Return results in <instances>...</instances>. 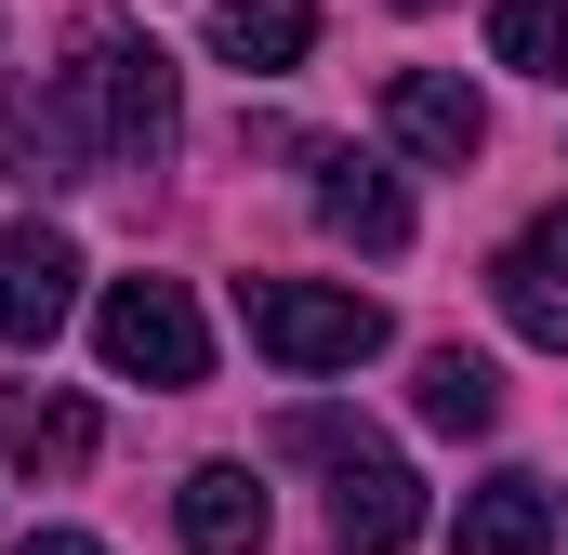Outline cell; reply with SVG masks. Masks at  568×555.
Here are the masks:
<instances>
[{"label": "cell", "instance_id": "obj_5", "mask_svg": "<svg viewBox=\"0 0 568 555\" xmlns=\"http://www.w3.org/2000/svg\"><path fill=\"white\" fill-rule=\"evenodd\" d=\"M0 172H13V185H80V172H106L80 93H67V67H53V80H0Z\"/></svg>", "mask_w": 568, "mask_h": 555}, {"label": "cell", "instance_id": "obj_6", "mask_svg": "<svg viewBox=\"0 0 568 555\" xmlns=\"http://www.w3.org/2000/svg\"><path fill=\"white\" fill-rule=\"evenodd\" d=\"M67 304H80V239L67 225H0V344H53L67 331Z\"/></svg>", "mask_w": 568, "mask_h": 555}, {"label": "cell", "instance_id": "obj_9", "mask_svg": "<svg viewBox=\"0 0 568 555\" xmlns=\"http://www.w3.org/2000/svg\"><path fill=\"white\" fill-rule=\"evenodd\" d=\"M317 212H331V239H357V252H410V199H397V172L357 159V145H317Z\"/></svg>", "mask_w": 568, "mask_h": 555}, {"label": "cell", "instance_id": "obj_17", "mask_svg": "<svg viewBox=\"0 0 568 555\" xmlns=\"http://www.w3.org/2000/svg\"><path fill=\"white\" fill-rule=\"evenodd\" d=\"M397 13H436V0H397Z\"/></svg>", "mask_w": 568, "mask_h": 555}, {"label": "cell", "instance_id": "obj_11", "mask_svg": "<svg viewBox=\"0 0 568 555\" xmlns=\"http://www.w3.org/2000/svg\"><path fill=\"white\" fill-rule=\"evenodd\" d=\"M212 53L252 67V80H278V67L317 53V0H212Z\"/></svg>", "mask_w": 568, "mask_h": 555}, {"label": "cell", "instance_id": "obj_13", "mask_svg": "<svg viewBox=\"0 0 568 555\" xmlns=\"http://www.w3.org/2000/svg\"><path fill=\"white\" fill-rule=\"evenodd\" d=\"M410 411L436 436H489L503 423V371L476 357V344H424V371H410Z\"/></svg>", "mask_w": 568, "mask_h": 555}, {"label": "cell", "instance_id": "obj_1", "mask_svg": "<svg viewBox=\"0 0 568 555\" xmlns=\"http://www.w3.org/2000/svg\"><path fill=\"white\" fill-rule=\"evenodd\" d=\"M67 93H80V120H93V159H106V172H145V159H172V133H185V107H172V53L133 40V27H80Z\"/></svg>", "mask_w": 568, "mask_h": 555}, {"label": "cell", "instance_id": "obj_2", "mask_svg": "<svg viewBox=\"0 0 568 555\" xmlns=\"http://www.w3.org/2000/svg\"><path fill=\"white\" fill-rule=\"evenodd\" d=\"M278 450H304V463H331V529L357 555H397V543H424V476L371 436V423H344V411H291L278 423Z\"/></svg>", "mask_w": 568, "mask_h": 555}, {"label": "cell", "instance_id": "obj_10", "mask_svg": "<svg viewBox=\"0 0 568 555\" xmlns=\"http://www.w3.org/2000/svg\"><path fill=\"white\" fill-rule=\"evenodd\" d=\"M172 529H185V555H265V490H252V463H199V476L172 490Z\"/></svg>", "mask_w": 568, "mask_h": 555}, {"label": "cell", "instance_id": "obj_12", "mask_svg": "<svg viewBox=\"0 0 568 555\" xmlns=\"http://www.w3.org/2000/svg\"><path fill=\"white\" fill-rule=\"evenodd\" d=\"M556 543V490L542 476H489L463 516H449V555H542Z\"/></svg>", "mask_w": 568, "mask_h": 555}, {"label": "cell", "instance_id": "obj_16", "mask_svg": "<svg viewBox=\"0 0 568 555\" xmlns=\"http://www.w3.org/2000/svg\"><path fill=\"white\" fill-rule=\"evenodd\" d=\"M13 555H106V543H80V529H40V543H13Z\"/></svg>", "mask_w": 568, "mask_h": 555}, {"label": "cell", "instance_id": "obj_8", "mask_svg": "<svg viewBox=\"0 0 568 555\" xmlns=\"http://www.w3.org/2000/svg\"><path fill=\"white\" fill-rule=\"evenodd\" d=\"M489 291H503V317H516L529 344H556V357H568V212L516 225V252L489 265Z\"/></svg>", "mask_w": 568, "mask_h": 555}, {"label": "cell", "instance_id": "obj_7", "mask_svg": "<svg viewBox=\"0 0 568 555\" xmlns=\"http://www.w3.org/2000/svg\"><path fill=\"white\" fill-rule=\"evenodd\" d=\"M384 133L410 145V159H436V172H463V159L489 145V107H476L449 67H397V80H384Z\"/></svg>", "mask_w": 568, "mask_h": 555}, {"label": "cell", "instance_id": "obj_4", "mask_svg": "<svg viewBox=\"0 0 568 555\" xmlns=\"http://www.w3.org/2000/svg\"><path fill=\"white\" fill-rule=\"evenodd\" d=\"M93 357H106L120 384H159V397L212 384V331H199L185 278H120V291L93 304Z\"/></svg>", "mask_w": 568, "mask_h": 555}, {"label": "cell", "instance_id": "obj_14", "mask_svg": "<svg viewBox=\"0 0 568 555\" xmlns=\"http://www.w3.org/2000/svg\"><path fill=\"white\" fill-rule=\"evenodd\" d=\"M93 436H106V423L80 411V397H0V450H13L27 476H80Z\"/></svg>", "mask_w": 568, "mask_h": 555}, {"label": "cell", "instance_id": "obj_18", "mask_svg": "<svg viewBox=\"0 0 568 555\" xmlns=\"http://www.w3.org/2000/svg\"><path fill=\"white\" fill-rule=\"evenodd\" d=\"M556 555H568V529H556Z\"/></svg>", "mask_w": 568, "mask_h": 555}, {"label": "cell", "instance_id": "obj_15", "mask_svg": "<svg viewBox=\"0 0 568 555\" xmlns=\"http://www.w3.org/2000/svg\"><path fill=\"white\" fill-rule=\"evenodd\" d=\"M489 53L516 80H568V0H489Z\"/></svg>", "mask_w": 568, "mask_h": 555}, {"label": "cell", "instance_id": "obj_3", "mask_svg": "<svg viewBox=\"0 0 568 555\" xmlns=\"http://www.w3.org/2000/svg\"><path fill=\"white\" fill-rule=\"evenodd\" d=\"M239 317L278 371H357L384 357V304L371 291H331V278H239Z\"/></svg>", "mask_w": 568, "mask_h": 555}]
</instances>
